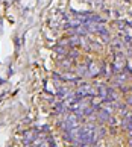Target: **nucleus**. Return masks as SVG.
<instances>
[{
	"instance_id": "f257e3e1",
	"label": "nucleus",
	"mask_w": 132,
	"mask_h": 147,
	"mask_svg": "<svg viewBox=\"0 0 132 147\" xmlns=\"http://www.w3.org/2000/svg\"><path fill=\"white\" fill-rule=\"evenodd\" d=\"M128 103H131V105H132V96H131V97H128Z\"/></svg>"
}]
</instances>
